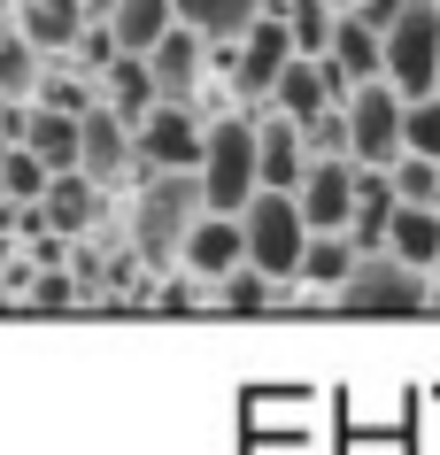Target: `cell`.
Here are the masks:
<instances>
[{"label": "cell", "instance_id": "cell-23", "mask_svg": "<svg viewBox=\"0 0 440 455\" xmlns=\"http://www.w3.org/2000/svg\"><path fill=\"white\" fill-rule=\"evenodd\" d=\"M39 100H47V108H77V116H85V108L100 100V77H93V70H77V62H70V70H54V62H47V77H39Z\"/></svg>", "mask_w": 440, "mask_h": 455}, {"label": "cell", "instance_id": "cell-20", "mask_svg": "<svg viewBox=\"0 0 440 455\" xmlns=\"http://www.w3.org/2000/svg\"><path fill=\"white\" fill-rule=\"evenodd\" d=\"M278 293H286V286H278L263 263H240V270H224L217 286H209V301H217V309H232V316H255V309H270Z\"/></svg>", "mask_w": 440, "mask_h": 455}, {"label": "cell", "instance_id": "cell-1", "mask_svg": "<svg viewBox=\"0 0 440 455\" xmlns=\"http://www.w3.org/2000/svg\"><path fill=\"white\" fill-rule=\"evenodd\" d=\"M201 216H209V186H201V170H147L140 178V201H132V255L140 270H178L186 255V232H194Z\"/></svg>", "mask_w": 440, "mask_h": 455}, {"label": "cell", "instance_id": "cell-26", "mask_svg": "<svg viewBox=\"0 0 440 455\" xmlns=\"http://www.w3.org/2000/svg\"><path fill=\"white\" fill-rule=\"evenodd\" d=\"M402 132H410V155H440V93H417Z\"/></svg>", "mask_w": 440, "mask_h": 455}, {"label": "cell", "instance_id": "cell-13", "mask_svg": "<svg viewBox=\"0 0 440 455\" xmlns=\"http://www.w3.org/2000/svg\"><path fill=\"white\" fill-rule=\"evenodd\" d=\"M8 16H16V31H24L31 47H47L54 62L77 47V31L93 24V8H85V0H16Z\"/></svg>", "mask_w": 440, "mask_h": 455}, {"label": "cell", "instance_id": "cell-21", "mask_svg": "<svg viewBox=\"0 0 440 455\" xmlns=\"http://www.w3.org/2000/svg\"><path fill=\"white\" fill-rule=\"evenodd\" d=\"M108 24H116V39H124L132 54H147L163 31L178 24V0H116V8H108Z\"/></svg>", "mask_w": 440, "mask_h": 455}, {"label": "cell", "instance_id": "cell-16", "mask_svg": "<svg viewBox=\"0 0 440 455\" xmlns=\"http://www.w3.org/2000/svg\"><path fill=\"white\" fill-rule=\"evenodd\" d=\"M387 247L402 255V263L433 270V263H440V209H433V201H402L394 224H387Z\"/></svg>", "mask_w": 440, "mask_h": 455}, {"label": "cell", "instance_id": "cell-15", "mask_svg": "<svg viewBox=\"0 0 440 455\" xmlns=\"http://www.w3.org/2000/svg\"><path fill=\"white\" fill-rule=\"evenodd\" d=\"M100 100H108L116 116H132V124H140L147 108L163 100V77H155V62H147V54H132V47H124L116 62L100 70Z\"/></svg>", "mask_w": 440, "mask_h": 455}, {"label": "cell", "instance_id": "cell-4", "mask_svg": "<svg viewBox=\"0 0 440 455\" xmlns=\"http://www.w3.org/2000/svg\"><path fill=\"white\" fill-rule=\"evenodd\" d=\"M433 270H417V263H402L394 247H379V255H364V263L348 270V286L332 293L348 316H410V309H425L433 301Z\"/></svg>", "mask_w": 440, "mask_h": 455}, {"label": "cell", "instance_id": "cell-24", "mask_svg": "<svg viewBox=\"0 0 440 455\" xmlns=\"http://www.w3.org/2000/svg\"><path fill=\"white\" fill-rule=\"evenodd\" d=\"M24 286H31V301H39V309H70V301H85V278H77L70 263H47V270H31Z\"/></svg>", "mask_w": 440, "mask_h": 455}, {"label": "cell", "instance_id": "cell-10", "mask_svg": "<svg viewBox=\"0 0 440 455\" xmlns=\"http://www.w3.org/2000/svg\"><path fill=\"white\" fill-rule=\"evenodd\" d=\"M147 62H155V77H163V100H201V77H209V62H217V39L178 16V24L147 47Z\"/></svg>", "mask_w": 440, "mask_h": 455}, {"label": "cell", "instance_id": "cell-25", "mask_svg": "<svg viewBox=\"0 0 440 455\" xmlns=\"http://www.w3.org/2000/svg\"><path fill=\"white\" fill-rule=\"evenodd\" d=\"M301 132H309V155H356V132H348V100H340V108H324V116H309Z\"/></svg>", "mask_w": 440, "mask_h": 455}, {"label": "cell", "instance_id": "cell-19", "mask_svg": "<svg viewBox=\"0 0 440 455\" xmlns=\"http://www.w3.org/2000/svg\"><path fill=\"white\" fill-rule=\"evenodd\" d=\"M332 54H340V70L364 85V77H387V31H371L364 16H348L340 8V31H332Z\"/></svg>", "mask_w": 440, "mask_h": 455}, {"label": "cell", "instance_id": "cell-9", "mask_svg": "<svg viewBox=\"0 0 440 455\" xmlns=\"http://www.w3.org/2000/svg\"><path fill=\"white\" fill-rule=\"evenodd\" d=\"M255 163H263V186H278V193H293L301 178H309V132H301V116H286V108H255Z\"/></svg>", "mask_w": 440, "mask_h": 455}, {"label": "cell", "instance_id": "cell-17", "mask_svg": "<svg viewBox=\"0 0 440 455\" xmlns=\"http://www.w3.org/2000/svg\"><path fill=\"white\" fill-rule=\"evenodd\" d=\"M54 54L47 47H31L24 31H16V16L0 24V93H16V100H39V77H47Z\"/></svg>", "mask_w": 440, "mask_h": 455}, {"label": "cell", "instance_id": "cell-12", "mask_svg": "<svg viewBox=\"0 0 440 455\" xmlns=\"http://www.w3.org/2000/svg\"><path fill=\"white\" fill-rule=\"evenodd\" d=\"M178 263L194 270V278H209V286H217L224 270H240V263H247V216L209 209L194 232H186V255H178Z\"/></svg>", "mask_w": 440, "mask_h": 455}, {"label": "cell", "instance_id": "cell-7", "mask_svg": "<svg viewBox=\"0 0 440 455\" xmlns=\"http://www.w3.org/2000/svg\"><path fill=\"white\" fill-rule=\"evenodd\" d=\"M410 93L394 85V77H364L356 93H348V132H356V163H379L387 170L402 147H410Z\"/></svg>", "mask_w": 440, "mask_h": 455}, {"label": "cell", "instance_id": "cell-27", "mask_svg": "<svg viewBox=\"0 0 440 455\" xmlns=\"http://www.w3.org/2000/svg\"><path fill=\"white\" fill-rule=\"evenodd\" d=\"M85 8H93V16H108V8H116V0H85Z\"/></svg>", "mask_w": 440, "mask_h": 455}, {"label": "cell", "instance_id": "cell-14", "mask_svg": "<svg viewBox=\"0 0 440 455\" xmlns=\"http://www.w3.org/2000/svg\"><path fill=\"white\" fill-rule=\"evenodd\" d=\"M100 209H108V186H100L85 163H77V170H54V186H47V216H54V232L85 240V232L100 224Z\"/></svg>", "mask_w": 440, "mask_h": 455}, {"label": "cell", "instance_id": "cell-22", "mask_svg": "<svg viewBox=\"0 0 440 455\" xmlns=\"http://www.w3.org/2000/svg\"><path fill=\"white\" fill-rule=\"evenodd\" d=\"M178 16H186L194 31H209V39L224 47V39H240V31L263 16V0H178Z\"/></svg>", "mask_w": 440, "mask_h": 455}, {"label": "cell", "instance_id": "cell-18", "mask_svg": "<svg viewBox=\"0 0 440 455\" xmlns=\"http://www.w3.org/2000/svg\"><path fill=\"white\" fill-rule=\"evenodd\" d=\"M356 263H364V247L348 240V232H309V255H301V286H317V293H340Z\"/></svg>", "mask_w": 440, "mask_h": 455}, {"label": "cell", "instance_id": "cell-29", "mask_svg": "<svg viewBox=\"0 0 440 455\" xmlns=\"http://www.w3.org/2000/svg\"><path fill=\"white\" fill-rule=\"evenodd\" d=\"M8 8H16V0H0V16H8Z\"/></svg>", "mask_w": 440, "mask_h": 455}, {"label": "cell", "instance_id": "cell-5", "mask_svg": "<svg viewBox=\"0 0 440 455\" xmlns=\"http://www.w3.org/2000/svg\"><path fill=\"white\" fill-rule=\"evenodd\" d=\"M293 54H301V47H293L286 16H278V8H263L240 39H224V47H217V62L232 70V100H240V108H263L270 85H278V70H286Z\"/></svg>", "mask_w": 440, "mask_h": 455}, {"label": "cell", "instance_id": "cell-28", "mask_svg": "<svg viewBox=\"0 0 440 455\" xmlns=\"http://www.w3.org/2000/svg\"><path fill=\"white\" fill-rule=\"evenodd\" d=\"M332 8H364V0H332Z\"/></svg>", "mask_w": 440, "mask_h": 455}, {"label": "cell", "instance_id": "cell-3", "mask_svg": "<svg viewBox=\"0 0 440 455\" xmlns=\"http://www.w3.org/2000/svg\"><path fill=\"white\" fill-rule=\"evenodd\" d=\"M201 186H209V209H232V216H240L247 201L263 193V163H255V116H247V108H224V116H209Z\"/></svg>", "mask_w": 440, "mask_h": 455}, {"label": "cell", "instance_id": "cell-11", "mask_svg": "<svg viewBox=\"0 0 440 455\" xmlns=\"http://www.w3.org/2000/svg\"><path fill=\"white\" fill-rule=\"evenodd\" d=\"M356 155H317L309 163V178H301V209H309V224L317 232H348V216H356Z\"/></svg>", "mask_w": 440, "mask_h": 455}, {"label": "cell", "instance_id": "cell-8", "mask_svg": "<svg viewBox=\"0 0 440 455\" xmlns=\"http://www.w3.org/2000/svg\"><path fill=\"white\" fill-rule=\"evenodd\" d=\"M201 155H209L201 100H155L140 116V178L147 170H201Z\"/></svg>", "mask_w": 440, "mask_h": 455}, {"label": "cell", "instance_id": "cell-2", "mask_svg": "<svg viewBox=\"0 0 440 455\" xmlns=\"http://www.w3.org/2000/svg\"><path fill=\"white\" fill-rule=\"evenodd\" d=\"M247 263H263L278 286H301V255H309V209H301V193H278L263 186L255 201H247Z\"/></svg>", "mask_w": 440, "mask_h": 455}, {"label": "cell", "instance_id": "cell-6", "mask_svg": "<svg viewBox=\"0 0 440 455\" xmlns=\"http://www.w3.org/2000/svg\"><path fill=\"white\" fill-rule=\"evenodd\" d=\"M387 77L402 93H440V0H410L387 24Z\"/></svg>", "mask_w": 440, "mask_h": 455}]
</instances>
